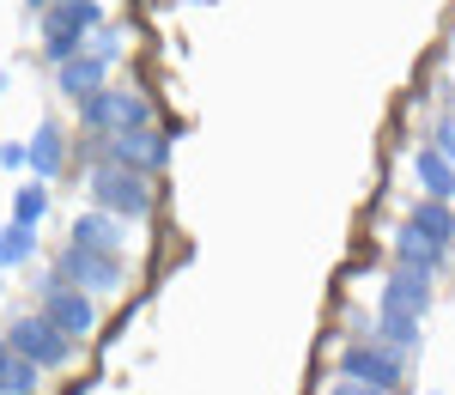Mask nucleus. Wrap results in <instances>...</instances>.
<instances>
[{
  "label": "nucleus",
  "instance_id": "obj_4",
  "mask_svg": "<svg viewBox=\"0 0 455 395\" xmlns=\"http://www.w3.org/2000/svg\"><path fill=\"white\" fill-rule=\"evenodd\" d=\"M334 377H352V383H371V390H401L407 383V353H395L383 341H352L334 353Z\"/></svg>",
  "mask_w": 455,
  "mask_h": 395
},
{
  "label": "nucleus",
  "instance_id": "obj_24",
  "mask_svg": "<svg viewBox=\"0 0 455 395\" xmlns=\"http://www.w3.org/2000/svg\"><path fill=\"white\" fill-rule=\"evenodd\" d=\"M6 353H12V341H6V335H0V359H6Z\"/></svg>",
  "mask_w": 455,
  "mask_h": 395
},
{
  "label": "nucleus",
  "instance_id": "obj_17",
  "mask_svg": "<svg viewBox=\"0 0 455 395\" xmlns=\"http://www.w3.org/2000/svg\"><path fill=\"white\" fill-rule=\"evenodd\" d=\"M36 231H25V225H12V219H6V225H0V274H6V268H31L36 262Z\"/></svg>",
  "mask_w": 455,
  "mask_h": 395
},
{
  "label": "nucleus",
  "instance_id": "obj_9",
  "mask_svg": "<svg viewBox=\"0 0 455 395\" xmlns=\"http://www.w3.org/2000/svg\"><path fill=\"white\" fill-rule=\"evenodd\" d=\"M377 310H407V317H431V280L413 268H388L383 286H377Z\"/></svg>",
  "mask_w": 455,
  "mask_h": 395
},
{
  "label": "nucleus",
  "instance_id": "obj_1",
  "mask_svg": "<svg viewBox=\"0 0 455 395\" xmlns=\"http://www.w3.org/2000/svg\"><path fill=\"white\" fill-rule=\"evenodd\" d=\"M36 31H43V61L61 68L79 49H92V36L104 31V6H98V0H55V6L36 19Z\"/></svg>",
  "mask_w": 455,
  "mask_h": 395
},
{
  "label": "nucleus",
  "instance_id": "obj_26",
  "mask_svg": "<svg viewBox=\"0 0 455 395\" xmlns=\"http://www.w3.org/2000/svg\"><path fill=\"white\" fill-rule=\"evenodd\" d=\"M188 6H219V0H188Z\"/></svg>",
  "mask_w": 455,
  "mask_h": 395
},
{
  "label": "nucleus",
  "instance_id": "obj_6",
  "mask_svg": "<svg viewBox=\"0 0 455 395\" xmlns=\"http://www.w3.org/2000/svg\"><path fill=\"white\" fill-rule=\"evenodd\" d=\"M55 268L68 274L73 292H92V298L128 286V262H122V255H104V250H79V244H68V250L55 255Z\"/></svg>",
  "mask_w": 455,
  "mask_h": 395
},
{
  "label": "nucleus",
  "instance_id": "obj_11",
  "mask_svg": "<svg viewBox=\"0 0 455 395\" xmlns=\"http://www.w3.org/2000/svg\"><path fill=\"white\" fill-rule=\"evenodd\" d=\"M43 317L61 328L68 341H92L98 323H104V317H98V298H92V292H73V286L61 292V298H49V304H43Z\"/></svg>",
  "mask_w": 455,
  "mask_h": 395
},
{
  "label": "nucleus",
  "instance_id": "obj_14",
  "mask_svg": "<svg viewBox=\"0 0 455 395\" xmlns=\"http://www.w3.org/2000/svg\"><path fill=\"white\" fill-rule=\"evenodd\" d=\"M413 182L425 189V201H455V165L437 146H425L419 158H413Z\"/></svg>",
  "mask_w": 455,
  "mask_h": 395
},
{
  "label": "nucleus",
  "instance_id": "obj_25",
  "mask_svg": "<svg viewBox=\"0 0 455 395\" xmlns=\"http://www.w3.org/2000/svg\"><path fill=\"white\" fill-rule=\"evenodd\" d=\"M6 85H12V73H6V68H0V92H6Z\"/></svg>",
  "mask_w": 455,
  "mask_h": 395
},
{
  "label": "nucleus",
  "instance_id": "obj_28",
  "mask_svg": "<svg viewBox=\"0 0 455 395\" xmlns=\"http://www.w3.org/2000/svg\"><path fill=\"white\" fill-rule=\"evenodd\" d=\"M425 395H437V390H425Z\"/></svg>",
  "mask_w": 455,
  "mask_h": 395
},
{
  "label": "nucleus",
  "instance_id": "obj_23",
  "mask_svg": "<svg viewBox=\"0 0 455 395\" xmlns=\"http://www.w3.org/2000/svg\"><path fill=\"white\" fill-rule=\"evenodd\" d=\"M322 395H388V390H371V383H352V377H334Z\"/></svg>",
  "mask_w": 455,
  "mask_h": 395
},
{
  "label": "nucleus",
  "instance_id": "obj_21",
  "mask_svg": "<svg viewBox=\"0 0 455 395\" xmlns=\"http://www.w3.org/2000/svg\"><path fill=\"white\" fill-rule=\"evenodd\" d=\"M0 171H31V146L25 141H0Z\"/></svg>",
  "mask_w": 455,
  "mask_h": 395
},
{
  "label": "nucleus",
  "instance_id": "obj_15",
  "mask_svg": "<svg viewBox=\"0 0 455 395\" xmlns=\"http://www.w3.org/2000/svg\"><path fill=\"white\" fill-rule=\"evenodd\" d=\"M401 225H413L425 244H437V250H450V244H455V214H450V201H425V195H419V207L401 219Z\"/></svg>",
  "mask_w": 455,
  "mask_h": 395
},
{
  "label": "nucleus",
  "instance_id": "obj_27",
  "mask_svg": "<svg viewBox=\"0 0 455 395\" xmlns=\"http://www.w3.org/2000/svg\"><path fill=\"white\" fill-rule=\"evenodd\" d=\"M0 292H6V280H0Z\"/></svg>",
  "mask_w": 455,
  "mask_h": 395
},
{
  "label": "nucleus",
  "instance_id": "obj_19",
  "mask_svg": "<svg viewBox=\"0 0 455 395\" xmlns=\"http://www.w3.org/2000/svg\"><path fill=\"white\" fill-rule=\"evenodd\" d=\"M36 390H43V371L19 353H6L0 359V395H36Z\"/></svg>",
  "mask_w": 455,
  "mask_h": 395
},
{
  "label": "nucleus",
  "instance_id": "obj_10",
  "mask_svg": "<svg viewBox=\"0 0 455 395\" xmlns=\"http://www.w3.org/2000/svg\"><path fill=\"white\" fill-rule=\"evenodd\" d=\"M68 244H79V250H104V255H128V219L104 214V207H85V214L73 219Z\"/></svg>",
  "mask_w": 455,
  "mask_h": 395
},
{
  "label": "nucleus",
  "instance_id": "obj_20",
  "mask_svg": "<svg viewBox=\"0 0 455 395\" xmlns=\"http://www.w3.org/2000/svg\"><path fill=\"white\" fill-rule=\"evenodd\" d=\"M31 292H36V304H49V298H61V292H68V274L49 262V268H36V274H31Z\"/></svg>",
  "mask_w": 455,
  "mask_h": 395
},
{
  "label": "nucleus",
  "instance_id": "obj_5",
  "mask_svg": "<svg viewBox=\"0 0 455 395\" xmlns=\"http://www.w3.org/2000/svg\"><path fill=\"white\" fill-rule=\"evenodd\" d=\"M79 122L92 128V134H140L152 128V104H146L140 92H128V85H104L98 98H85L79 104Z\"/></svg>",
  "mask_w": 455,
  "mask_h": 395
},
{
  "label": "nucleus",
  "instance_id": "obj_7",
  "mask_svg": "<svg viewBox=\"0 0 455 395\" xmlns=\"http://www.w3.org/2000/svg\"><path fill=\"white\" fill-rule=\"evenodd\" d=\"M104 165H122V171L158 177V171L171 165V134H164V128H140V134H109V141H104Z\"/></svg>",
  "mask_w": 455,
  "mask_h": 395
},
{
  "label": "nucleus",
  "instance_id": "obj_22",
  "mask_svg": "<svg viewBox=\"0 0 455 395\" xmlns=\"http://www.w3.org/2000/svg\"><path fill=\"white\" fill-rule=\"evenodd\" d=\"M431 146H437V152H443V158L455 165V116H437V128H431Z\"/></svg>",
  "mask_w": 455,
  "mask_h": 395
},
{
  "label": "nucleus",
  "instance_id": "obj_18",
  "mask_svg": "<svg viewBox=\"0 0 455 395\" xmlns=\"http://www.w3.org/2000/svg\"><path fill=\"white\" fill-rule=\"evenodd\" d=\"M43 214H49V182H19V195H12V225H25V231H36L43 225Z\"/></svg>",
  "mask_w": 455,
  "mask_h": 395
},
{
  "label": "nucleus",
  "instance_id": "obj_2",
  "mask_svg": "<svg viewBox=\"0 0 455 395\" xmlns=\"http://www.w3.org/2000/svg\"><path fill=\"white\" fill-rule=\"evenodd\" d=\"M85 195H92V207L128 219V225H134V219H152V207H158L152 177L122 171V165H92V171H85Z\"/></svg>",
  "mask_w": 455,
  "mask_h": 395
},
{
  "label": "nucleus",
  "instance_id": "obj_8",
  "mask_svg": "<svg viewBox=\"0 0 455 395\" xmlns=\"http://www.w3.org/2000/svg\"><path fill=\"white\" fill-rule=\"evenodd\" d=\"M55 85H61V98H68V104L98 98V92L109 85V55H98V49H79L73 61H61V68H55Z\"/></svg>",
  "mask_w": 455,
  "mask_h": 395
},
{
  "label": "nucleus",
  "instance_id": "obj_3",
  "mask_svg": "<svg viewBox=\"0 0 455 395\" xmlns=\"http://www.w3.org/2000/svg\"><path fill=\"white\" fill-rule=\"evenodd\" d=\"M6 341H12V353H19V359H31L36 371H61V365H73V353H79V341H68L61 328L43 317V310L12 317V323H6Z\"/></svg>",
  "mask_w": 455,
  "mask_h": 395
},
{
  "label": "nucleus",
  "instance_id": "obj_16",
  "mask_svg": "<svg viewBox=\"0 0 455 395\" xmlns=\"http://www.w3.org/2000/svg\"><path fill=\"white\" fill-rule=\"evenodd\" d=\"M377 341L395 347V353H413V347L425 341V323L407 317V310H377Z\"/></svg>",
  "mask_w": 455,
  "mask_h": 395
},
{
  "label": "nucleus",
  "instance_id": "obj_13",
  "mask_svg": "<svg viewBox=\"0 0 455 395\" xmlns=\"http://www.w3.org/2000/svg\"><path fill=\"white\" fill-rule=\"evenodd\" d=\"M443 262H450V255L437 250V244H425L413 225H395V268H413V274H425V280H437Z\"/></svg>",
  "mask_w": 455,
  "mask_h": 395
},
{
  "label": "nucleus",
  "instance_id": "obj_12",
  "mask_svg": "<svg viewBox=\"0 0 455 395\" xmlns=\"http://www.w3.org/2000/svg\"><path fill=\"white\" fill-rule=\"evenodd\" d=\"M25 146H31V177L36 182H49V177H61V171H68V128H61L55 116H43V122H36V134Z\"/></svg>",
  "mask_w": 455,
  "mask_h": 395
}]
</instances>
